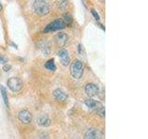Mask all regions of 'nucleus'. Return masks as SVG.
Wrapping results in <instances>:
<instances>
[{
  "mask_svg": "<svg viewBox=\"0 0 148 139\" xmlns=\"http://www.w3.org/2000/svg\"><path fill=\"white\" fill-rule=\"evenodd\" d=\"M69 71H70V74H71L73 78H75V79L82 78V76L83 74V62L79 60H74L71 63H70Z\"/></svg>",
  "mask_w": 148,
  "mask_h": 139,
  "instance_id": "nucleus-1",
  "label": "nucleus"
},
{
  "mask_svg": "<svg viewBox=\"0 0 148 139\" xmlns=\"http://www.w3.org/2000/svg\"><path fill=\"white\" fill-rule=\"evenodd\" d=\"M33 10L38 15H46L50 11V6L46 1L36 0V1L33 2Z\"/></svg>",
  "mask_w": 148,
  "mask_h": 139,
  "instance_id": "nucleus-2",
  "label": "nucleus"
},
{
  "mask_svg": "<svg viewBox=\"0 0 148 139\" xmlns=\"http://www.w3.org/2000/svg\"><path fill=\"white\" fill-rule=\"evenodd\" d=\"M66 23L64 22L63 19H57L54 22H52L48 24V25L45 28L44 32L45 33H49V32H55V31L62 30L66 27Z\"/></svg>",
  "mask_w": 148,
  "mask_h": 139,
  "instance_id": "nucleus-3",
  "label": "nucleus"
},
{
  "mask_svg": "<svg viewBox=\"0 0 148 139\" xmlns=\"http://www.w3.org/2000/svg\"><path fill=\"white\" fill-rule=\"evenodd\" d=\"M9 88L11 90L12 92H19L22 87V80L18 77H11L8 80L7 82Z\"/></svg>",
  "mask_w": 148,
  "mask_h": 139,
  "instance_id": "nucleus-4",
  "label": "nucleus"
},
{
  "mask_svg": "<svg viewBox=\"0 0 148 139\" xmlns=\"http://www.w3.org/2000/svg\"><path fill=\"white\" fill-rule=\"evenodd\" d=\"M18 118H19V120L22 121V123L28 124L31 123V120H33V115H31V113L30 111L23 109V110H20L19 112V114H18Z\"/></svg>",
  "mask_w": 148,
  "mask_h": 139,
  "instance_id": "nucleus-5",
  "label": "nucleus"
},
{
  "mask_svg": "<svg viewBox=\"0 0 148 139\" xmlns=\"http://www.w3.org/2000/svg\"><path fill=\"white\" fill-rule=\"evenodd\" d=\"M84 90H85L86 95L89 97L96 96L98 95V93H99V88H98V86L96 85H94V83H88V85H85Z\"/></svg>",
  "mask_w": 148,
  "mask_h": 139,
  "instance_id": "nucleus-6",
  "label": "nucleus"
},
{
  "mask_svg": "<svg viewBox=\"0 0 148 139\" xmlns=\"http://www.w3.org/2000/svg\"><path fill=\"white\" fill-rule=\"evenodd\" d=\"M58 57L59 60H60L61 63L63 66H68L69 64V52L67 51L64 48H62L58 51Z\"/></svg>",
  "mask_w": 148,
  "mask_h": 139,
  "instance_id": "nucleus-7",
  "label": "nucleus"
},
{
  "mask_svg": "<svg viewBox=\"0 0 148 139\" xmlns=\"http://www.w3.org/2000/svg\"><path fill=\"white\" fill-rule=\"evenodd\" d=\"M101 137V134L99 131L94 128H90L88 129L85 134H84V139H99Z\"/></svg>",
  "mask_w": 148,
  "mask_h": 139,
  "instance_id": "nucleus-8",
  "label": "nucleus"
},
{
  "mask_svg": "<svg viewBox=\"0 0 148 139\" xmlns=\"http://www.w3.org/2000/svg\"><path fill=\"white\" fill-rule=\"evenodd\" d=\"M53 96L56 98V100H58V101H60V102H64L68 98V95L63 91L61 89H56L54 90V92H53Z\"/></svg>",
  "mask_w": 148,
  "mask_h": 139,
  "instance_id": "nucleus-9",
  "label": "nucleus"
},
{
  "mask_svg": "<svg viewBox=\"0 0 148 139\" xmlns=\"http://www.w3.org/2000/svg\"><path fill=\"white\" fill-rule=\"evenodd\" d=\"M37 124L41 127H48L51 125V120L47 115H41L37 118L36 120Z\"/></svg>",
  "mask_w": 148,
  "mask_h": 139,
  "instance_id": "nucleus-10",
  "label": "nucleus"
},
{
  "mask_svg": "<svg viewBox=\"0 0 148 139\" xmlns=\"http://www.w3.org/2000/svg\"><path fill=\"white\" fill-rule=\"evenodd\" d=\"M55 40H56V43H57L58 45L63 47L67 44V41H68V35H67L65 33H59L56 35Z\"/></svg>",
  "mask_w": 148,
  "mask_h": 139,
  "instance_id": "nucleus-11",
  "label": "nucleus"
},
{
  "mask_svg": "<svg viewBox=\"0 0 148 139\" xmlns=\"http://www.w3.org/2000/svg\"><path fill=\"white\" fill-rule=\"evenodd\" d=\"M85 105L91 109L96 110L97 109H99V108L102 106V104H101V102L97 101V100H94L93 98H88L85 100Z\"/></svg>",
  "mask_w": 148,
  "mask_h": 139,
  "instance_id": "nucleus-12",
  "label": "nucleus"
},
{
  "mask_svg": "<svg viewBox=\"0 0 148 139\" xmlns=\"http://www.w3.org/2000/svg\"><path fill=\"white\" fill-rule=\"evenodd\" d=\"M39 47L41 48V50L43 51L44 54L47 55V54L50 53V47H49V45H48V43L46 41H45V40L42 41L41 43L39 44Z\"/></svg>",
  "mask_w": 148,
  "mask_h": 139,
  "instance_id": "nucleus-13",
  "label": "nucleus"
},
{
  "mask_svg": "<svg viewBox=\"0 0 148 139\" xmlns=\"http://www.w3.org/2000/svg\"><path fill=\"white\" fill-rule=\"evenodd\" d=\"M45 68L47 69V70H49V71H56V70H57V67H56L55 60H53V58H52V60H47V61L45 63Z\"/></svg>",
  "mask_w": 148,
  "mask_h": 139,
  "instance_id": "nucleus-14",
  "label": "nucleus"
},
{
  "mask_svg": "<svg viewBox=\"0 0 148 139\" xmlns=\"http://www.w3.org/2000/svg\"><path fill=\"white\" fill-rule=\"evenodd\" d=\"M0 89H1V92H2V97H3V100H4V103L7 106H9V99H8V95H7L6 88L4 86H0Z\"/></svg>",
  "mask_w": 148,
  "mask_h": 139,
  "instance_id": "nucleus-15",
  "label": "nucleus"
},
{
  "mask_svg": "<svg viewBox=\"0 0 148 139\" xmlns=\"http://www.w3.org/2000/svg\"><path fill=\"white\" fill-rule=\"evenodd\" d=\"M63 20H64V22L66 23V25H69V24L72 23V17L70 16L69 14H67V15H65Z\"/></svg>",
  "mask_w": 148,
  "mask_h": 139,
  "instance_id": "nucleus-16",
  "label": "nucleus"
},
{
  "mask_svg": "<svg viewBox=\"0 0 148 139\" xmlns=\"http://www.w3.org/2000/svg\"><path fill=\"white\" fill-rule=\"evenodd\" d=\"M58 7L59 9H64L67 8V7H68V2L67 1H58Z\"/></svg>",
  "mask_w": 148,
  "mask_h": 139,
  "instance_id": "nucleus-17",
  "label": "nucleus"
},
{
  "mask_svg": "<svg viewBox=\"0 0 148 139\" xmlns=\"http://www.w3.org/2000/svg\"><path fill=\"white\" fill-rule=\"evenodd\" d=\"M96 111H97L98 115H99L100 117L105 118V107L101 106V107L99 108V109H96Z\"/></svg>",
  "mask_w": 148,
  "mask_h": 139,
  "instance_id": "nucleus-18",
  "label": "nucleus"
},
{
  "mask_svg": "<svg viewBox=\"0 0 148 139\" xmlns=\"http://www.w3.org/2000/svg\"><path fill=\"white\" fill-rule=\"evenodd\" d=\"M91 12H92V14H93L94 18L96 19V20H98L100 19V18H99V15H98V13H97L94 9H92V10H91Z\"/></svg>",
  "mask_w": 148,
  "mask_h": 139,
  "instance_id": "nucleus-19",
  "label": "nucleus"
},
{
  "mask_svg": "<svg viewBox=\"0 0 148 139\" xmlns=\"http://www.w3.org/2000/svg\"><path fill=\"white\" fill-rule=\"evenodd\" d=\"M7 60L3 57V56H0V63H3V64H6Z\"/></svg>",
  "mask_w": 148,
  "mask_h": 139,
  "instance_id": "nucleus-20",
  "label": "nucleus"
},
{
  "mask_svg": "<svg viewBox=\"0 0 148 139\" xmlns=\"http://www.w3.org/2000/svg\"><path fill=\"white\" fill-rule=\"evenodd\" d=\"M3 69H4V71H9V70L11 69V66H10V65H5V66H4V68H3Z\"/></svg>",
  "mask_w": 148,
  "mask_h": 139,
  "instance_id": "nucleus-21",
  "label": "nucleus"
},
{
  "mask_svg": "<svg viewBox=\"0 0 148 139\" xmlns=\"http://www.w3.org/2000/svg\"><path fill=\"white\" fill-rule=\"evenodd\" d=\"M2 9V5H1V2H0V10Z\"/></svg>",
  "mask_w": 148,
  "mask_h": 139,
  "instance_id": "nucleus-22",
  "label": "nucleus"
}]
</instances>
